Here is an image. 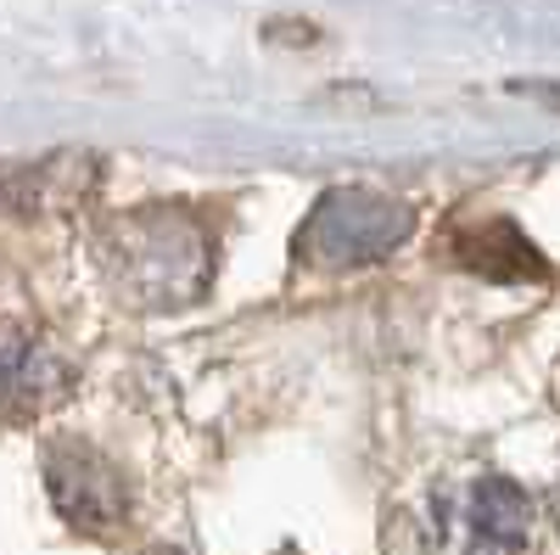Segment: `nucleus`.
Masks as SVG:
<instances>
[{
    "label": "nucleus",
    "instance_id": "1",
    "mask_svg": "<svg viewBox=\"0 0 560 555\" xmlns=\"http://www.w3.org/2000/svg\"><path fill=\"white\" fill-rule=\"evenodd\" d=\"M107 275L113 287L140 309H179L202 298L213 275V247L197 219L174 208H140L107 224Z\"/></svg>",
    "mask_w": 560,
    "mask_h": 555
},
{
    "label": "nucleus",
    "instance_id": "2",
    "mask_svg": "<svg viewBox=\"0 0 560 555\" xmlns=\"http://www.w3.org/2000/svg\"><path fill=\"white\" fill-rule=\"evenodd\" d=\"M409 230L415 208L387 192H331L308 208L298 230V258L314 269H359L409 242Z\"/></svg>",
    "mask_w": 560,
    "mask_h": 555
},
{
    "label": "nucleus",
    "instance_id": "3",
    "mask_svg": "<svg viewBox=\"0 0 560 555\" xmlns=\"http://www.w3.org/2000/svg\"><path fill=\"white\" fill-rule=\"evenodd\" d=\"M45 488H51V505L62 511L68 528L79 533H118L129 522V483L124 472L102 449H90L79 438H62L45 449Z\"/></svg>",
    "mask_w": 560,
    "mask_h": 555
},
{
    "label": "nucleus",
    "instance_id": "4",
    "mask_svg": "<svg viewBox=\"0 0 560 555\" xmlns=\"http://www.w3.org/2000/svg\"><path fill=\"white\" fill-rule=\"evenodd\" d=\"M62 393V359L57 348L34 337L28 326H0V421H39Z\"/></svg>",
    "mask_w": 560,
    "mask_h": 555
},
{
    "label": "nucleus",
    "instance_id": "5",
    "mask_svg": "<svg viewBox=\"0 0 560 555\" xmlns=\"http://www.w3.org/2000/svg\"><path fill=\"white\" fill-rule=\"evenodd\" d=\"M533 533V499L510 477H482L465 505V539L471 555H522Z\"/></svg>",
    "mask_w": 560,
    "mask_h": 555
},
{
    "label": "nucleus",
    "instance_id": "6",
    "mask_svg": "<svg viewBox=\"0 0 560 555\" xmlns=\"http://www.w3.org/2000/svg\"><path fill=\"white\" fill-rule=\"evenodd\" d=\"M454 253H459L465 269L488 275V281H538V275H549L544 253L510 219H488L477 230H465V236L454 242Z\"/></svg>",
    "mask_w": 560,
    "mask_h": 555
},
{
    "label": "nucleus",
    "instance_id": "7",
    "mask_svg": "<svg viewBox=\"0 0 560 555\" xmlns=\"http://www.w3.org/2000/svg\"><path fill=\"white\" fill-rule=\"evenodd\" d=\"M147 555H185V550H168V544H158V550H147Z\"/></svg>",
    "mask_w": 560,
    "mask_h": 555
},
{
    "label": "nucleus",
    "instance_id": "8",
    "mask_svg": "<svg viewBox=\"0 0 560 555\" xmlns=\"http://www.w3.org/2000/svg\"><path fill=\"white\" fill-rule=\"evenodd\" d=\"M555 522H560V505H555Z\"/></svg>",
    "mask_w": 560,
    "mask_h": 555
}]
</instances>
